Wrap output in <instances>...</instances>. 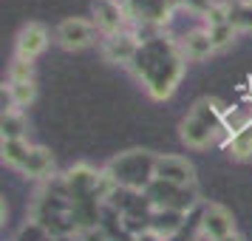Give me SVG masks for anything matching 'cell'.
<instances>
[{
	"instance_id": "obj_1",
	"label": "cell",
	"mask_w": 252,
	"mask_h": 241,
	"mask_svg": "<svg viewBox=\"0 0 252 241\" xmlns=\"http://www.w3.org/2000/svg\"><path fill=\"white\" fill-rule=\"evenodd\" d=\"M130 69L139 80H145V88L153 100H167L173 97L184 74V57L179 54L176 43H164V37H153L142 43Z\"/></svg>"
},
{
	"instance_id": "obj_2",
	"label": "cell",
	"mask_w": 252,
	"mask_h": 241,
	"mask_svg": "<svg viewBox=\"0 0 252 241\" xmlns=\"http://www.w3.org/2000/svg\"><path fill=\"white\" fill-rule=\"evenodd\" d=\"M224 114H227V108H221V103L210 100V97L193 103V108L187 111V116L179 122V137H182V142L193 150L207 148L216 139V134L221 131V125H224Z\"/></svg>"
},
{
	"instance_id": "obj_3",
	"label": "cell",
	"mask_w": 252,
	"mask_h": 241,
	"mask_svg": "<svg viewBox=\"0 0 252 241\" xmlns=\"http://www.w3.org/2000/svg\"><path fill=\"white\" fill-rule=\"evenodd\" d=\"M156 159H159V153H150V150H127V153L114 156L105 165V171L114 176L119 187L145 193L150 182L156 179Z\"/></svg>"
},
{
	"instance_id": "obj_4",
	"label": "cell",
	"mask_w": 252,
	"mask_h": 241,
	"mask_svg": "<svg viewBox=\"0 0 252 241\" xmlns=\"http://www.w3.org/2000/svg\"><path fill=\"white\" fill-rule=\"evenodd\" d=\"M145 196L150 199L153 210L193 213L195 207H201V199H198V187H195V184H190V187H179V184L153 179V182H150V187L145 190Z\"/></svg>"
},
{
	"instance_id": "obj_5",
	"label": "cell",
	"mask_w": 252,
	"mask_h": 241,
	"mask_svg": "<svg viewBox=\"0 0 252 241\" xmlns=\"http://www.w3.org/2000/svg\"><path fill=\"white\" fill-rule=\"evenodd\" d=\"M94 26L102 37H114L119 32H133L130 29V14H127L122 0H94Z\"/></svg>"
},
{
	"instance_id": "obj_6",
	"label": "cell",
	"mask_w": 252,
	"mask_h": 241,
	"mask_svg": "<svg viewBox=\"0 0 252 241\" xmlns=\"http://www.w3.org/2000/svg\"><path fill=\"white\" fill-rule=\"evenodd\" d=\"M57 43L65 51H82V48L94 46V40H96V26L94 20H85V17H65L63 23L57 26Z\"/></svg>"
},
{
	"instance_id": "obj_7",
	"label": "cell",
	"mask_w": 252,
	"mask_h": 241,
	"mask_svg": "<svg viewBox=\"0 0 252 241\" xmlns=\"http://www.w3.org/2000/svg\"><path fill=\"white\" fill-rule=\"evenodd\" d=\"M201 233L207 241H224L227 236H235V216L218 202L201 205Z\"/></svg>"
},
{
	"instance_id": "obj_8",
	"label": "cell",
	"mask_w": 252,
	"mask_h": 241,
	"mask_svg": "<svg viewBox=\"0 0 252 241\" xmlns=\"http://www.w3.org/2000/svg\"><path fill=\"white\" fill-rule=\"evenodd\" d=\"M63 182L68 190L71 202H80V199H96V184H99V171H94L91 165H74L63 173Z\"/></svg>"
},
{
	"instance_id": "obj_9",
	"label": "cell",
	"mask_w": 252,
	"mask_h": 241,
	"mask_svg": "<svg viewBox=\"0 0 252 241\" xmlns=\"http://www.w3.org/2000/svg\"><path fill=\"white\" fill-rule=\"evenodd\" d=\"M156 179L179 184V187H190V184H195V168H193V162L184 159V156L159 153V159H156Z\"/></svg>"
},
{
	"instance_id": "obj_10",
	"label": "cell",
	"mask_w": 252,
	"mask_h": 241,
	"mask_svg": "<svg viewBox=\"0 0 252 241\" xmlns=\"http://www.w3.org/2000/svg\"><path fill=\"white\" fill-rule=\"evenodd\" d=\"M173 43L179 46V54L184 57V63H187V60H190V63H204V60H210L216 54V46H213L210 32H207L204 26L184 32V34L176 37Z\"/></svg>"
},
{
	"instance_id": "obj_11",
	"label": "cell",
	"mask_w": 252,
	"mask_h": 241,
	"mask_svg": "<svg viewBox=\"0 0 252 241\" xmlns=\"http://www.w3.org/2000/svg\"><path fill=\"white\" fill-rule=\"evenodd\" d=\"M48 48V29L43 23H26L14 40V57L37 60Z\"/></svg>"
},
{
	"instance_id": "obj_12",
	"label": "cell",
	"mask_w": 252,
	"mask_h": 241,
	"mask_svg": "<svg viewBox=\"0 0 252 241\" xmlns=\"http://www.w3.org/2000/svg\"><path fill=\"white\" fill-rule=\"evenodd\" d=\"M139 48H142V40L133 32H119V34L102 40V57L108 63H125V66H130L133 57L139 54Z\"/></svg>"
},
{
	"instance_id": "obj_13",
	"label": "cell",
	"mask_w": 252,
	"mask_h": 241,
	"mask_svg": "<svg viewBox=\"0 0 252 241\" xmlns=\"http://www.w3.org/2000/svg\"><path fill=\"white\" fill-rule=\"evenodd\" d=\"M51 171H54V153L48 148H43V145H34L32 153H29V159L20 168V173L29 176V179H48Z\"/></svg>"
},
{
	"instance_id": "obj_14",
	"label": "cell",
	"mask_w": 252,
	"mask_h": 241,
	"mask_svg": "<svg viewBox=\"0 0 252 241\" xmlns=\"http://www.w3.org/2000/svg\"><path fill=\"white\" fill-rule=\"evenodd\" d=\"M190 213H176V210H153V216H150V230H156L161 239H170L176 236L182 224L187 221Z\"/></svg>"
},
{
	"instance_id": "obj_15",
	"label": "cell",
	"mask_w": 252,
	"mask_h": 241,
	"mask_svg": "<svg viewBox=\"0 0 252 241\" xmlns=\"http://www.w3.org/2000/svg\"><path fill=\"white\" fill-rule=\"evenodd\" d=\"M34 145H29L26 139H3V145H0V153H3V165H9V168H23V162L29 159V153H32Z\"/></svg>"
},
{
	"instance_id": "obj_16",
	"label": "cell",
	"mask_w": 252,
	"mask_h": 241,
	"mask_svg": "<svg viewBox=\"0 0 252 241\" xmlns=\"http://www.w3.org/2000/svg\"><path fill=\"white\" fill-rule=\"evenodd\" d=\"M26 131H29V122H26L23 111L6 108L3 116H0V134H3V139H26Z\"/></svg>"
},
{
	"instance_id": "obj_17",
	"label": "cell",
	"mask_w": 252,
	"mask_h": 241,
	"mask_svg": "<svg viewBox=\"0 0 252 241\" xmlns=\"http://www.w3.org/2000/svg\"><path fill=\"white\" fill-rule=\"evenodd\" d=\"M9 105L17 111H26L37 100V85L34 82H9Z\"/></svg>"
},
{
	"instance_id": "obj_18",
	"label": "cell",
	"mask_w": 252,
	"mask_h": 241,
	"mask_svg": "<svg viewBox=\"0 0 252 241\" xmlns=\"http://www.w3.org/2000/svg\"><path fill=\"white\" fill-rule=\"evenodd\" d=\"M227 153L235 162H250L252 159V128H247V131H241V134L227 139Z\"/></svg>"
},
{
	"instance_id": "obj_19",
	"label": "cell",
	"mask_w": 252,
	"mask_h": 241,
	"mask_svg": "<svg viewBox=\"0 0 252 241\" xmlns=\"http://www.w3.org/2000/svg\"><path fill=\"white\" fill-rule=\"evenodd\" d=\"M198 239H204V233H201V207L195 213H190L187 221L182 224V230L176 236H170L167 241H198Z\"/></svg>"
},
{
	"instance_id": "obj_20",
	"label": "cell",
	"mask_w": 252,
	"mask_h": 241,
	"mask_svg": "<svg viewBox=\"0 0 252 241\" xmlns=\"http://www.w3.org/2000/svg\"><path fill=\"white\" fill-rule=\"evenodd\" d=\"M229 23L238 32H252V3H229Z\"/></svg>"
},
{
	"instance_id": "obj_21",
	"label": "cell",
	"mask_w": 252,
	"mask_h": 241,
	"mask_svg": "<svg viewBox=\"0 0 252 241\" xmlns=\"http://www.w3.org/2000/svg\"><path fill=\"white\" fill-rule=\"evenodd\" d=\"M204 29H207V26H204ZM207 32H210V40H213V46H216V51H218V48H227V46H232V43H235V37H238V29H235L232 23L210 26Z\"/></svg>"
},
{
	"instance_id": "obj_22",
	"label": "cell",
	"mask_w": 252,
	"mask_h": 241,
	"mask_svg": "<svg viewBox=\"0 0 252 241\" xmlns=\"http://www.w3.org/2000/svg\"><path fill=\"white\" fill-rule=\"evenodd\" d=\"M9 82H34V60L14 57L9 66Z\"/></svg>"
},
{
	"instance_id": "obj_23",
	"label": "cell",
	"mask_w": 252,
	"mask_h": 241,
	"mask_svg": "<svg viewBox=\"0 0 252 241\" xmlns=\"http://www.w3.org/2000/svg\"><path fill=\"white\" fill-rule=\"evenodd\" d=\"M14 241H51V233H48L40 221H34V218H29L23 227L17 230V236H14Z\"/></svg>"
},
{
	"instance_id": "obj_24",
	"label": "cell",
	"mask_w": 252,
	"mask_h": 241,
	"mask_svg": "<svg viewBox=\"0 0 252 241\" xmlns=\"http://www.w3.org/2000/svg\"><path fill=\"white\" fill-rule=\"evenodd\" d=\"M77 241H111V233L102 227V224H96V227H82L77 230Z\"/></svg>"
},
{
	"instance_id": "obj_25",
	"label": "cell",
	"mask_w": 252,
	"mask_h": 241,
	"mask_svg": "<svg viewBox=\"0 0 252 241\" xmlns=\"http://www.w3.org/2000/svg\"><path fill=\"white\" fill-rule=\"evenodd\" d=\"M133 241H167V239H161L156 230H145V233H139V236H133Z\"/></svg>"
},
{
	"instance_id": "obj_26",
	"label": "cell",
	"mask_w": 252,
	"mask_h": 241,
	"mask_svg": "<svg viewBox=\"0 0 252 241\" xmlns=\"http://www.w3.org/2000/svg\"><path fill=\"white\" fill-rule=\"evenodd\" d=\"M224 241H244V239H241L238 233H235V236H227V239H224Z\"/></svg>"
},
{
	"instance_id": "obj_27",
	"label": "cell",
	"mask_w": 252,
	"mask_h": 241,
	"mask_svg": "<svg viewBox=\"0 0 252 241\" xmlns=\"http://www.w3.org/2000/svg\"><path fill=\"white\" fill-rule=\"evenodd\" d=\"M51 241H77L74 236H63V239H51Z\"/></svg>"
},
{
	"instance_id": "obj_28",
	"label": "cell",
	"mask_w": 252,
	"mask_h": 241,
	"mask_svg": "<svg viewBox=\"0 0 252 241\" xmlns=\"http://www.w3.org/2000/svg\"><path fill=\"white\" fill-rule=\"evenodd\" d=\"M247 3H252V0H247Z\"/></svg>"
}]
</instances>
